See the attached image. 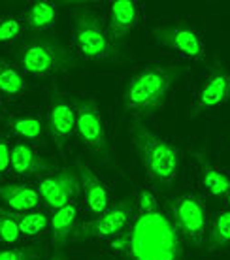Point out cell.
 <instances>
[{
  "label": "cell",
  "mask_w": 230,
  "mask_h": 260,
  "mask_svg": "<svg viewBox=\"0 0 230 260\" xmlns=\"http://www.w3.org/2000/svg\"><path fill=\"white\" fill-rule=\"evenodd\" d=\"M126 236L132 260H181L178 230L160 209L138 211Z\"/></svg>",
  "instance_id": "6da1fadb"
},
{
  "label": "cell",
  "mask_w": 230,
  "mask_h": 260,
  "mask_svg": "<svg viewBox=\"0 0 230 260\" xmlns=\"http://www.w3.org/2000/svg\"><path fill=\"white\" fill-rule=\"evenodd\" d=\"M183 76L179 66L149 64L136 72L123 92V106L132 115L144 117L160 110L168 100L172 87Z\"/></svg>",
  "instance_id": "7a4b0ae2"
},
{
  "label": "cell",
  "mask_w": 230,
  "mask_h": 260,
  "mask_svg": "<svg viewBox=\"0 0 230 260\" xmlns=\"http://www.w3.org/2000/svg\"><path fill=\"white\" fill-rule=\"evenodd\" d=\"M130 136L134 149L140 156V162L153 181L168 187L178 179L181 156L179 149L170 140L145 126L142 119H132Z\"/></svg>",
  "instance_id": "3957f363"
},
{
  "label": "cell",
  "mask_w": 230,
  "mask_h": 260,
  "mask_svg": "<svg viewBox=\"0 0 230 260\" xmlns=\"http://www.w3.org/2000/svg\"><path fill=\"white\" fill-rule=\"evenodd\" d=\"M74 46L83 60H115L117 46L108 34V26L98 12L81 8L74 13Z\"/></svg>",
  "instance_id": "277c9868"
},
{
  "label": "cell",
  "mask_w": 230,
  "mask_h": 260,
  "mask_svg": "<svg viewBox=\"0 0 230 260\" xmlns=\"http://www.w3.org/2000/svg\"><path fill=\"white\" fill-rule=\"evenodd\" d=\"M17 59L26 74L40 76V78L57 76L76 66L74 57L59 40L46 38V36L23 44L17 51Z\"/></svg>",
  "instance_id": "5b68a950"
},
{
  "label": "cell",
  "mask_w": 230,
  "mask_h": 260,
  "mask_svg": "<svg viewBox=\"0 0 230 260\" xmlns=\"http://www.w3.org/2000/svg\"><path fill=\"white\" fill-rule=\"evenodd\" d=\"M172 224L178 234L189 240L194 245H200L206 240L208 232V208L196 194H181L170 202Z\"/></svg>",
  "instance_id": "8992f818"
},
{
  "label": "cell",
  "mask_w": 230,
  "mask_h": 260,
  "mask_svg": "<svg viewBox=\"0 0 230 260\" xmlns=\"http://www.w3.org/2000/svg\"><path fill=\"white\" fill-rule=\"evenodd\" d=\"M76 130L85 147L98 155H108V138H106L102 111L94 98H76Z\"/></svg>",
  "instance_id": "52a82bcc"
},
{
  "label": "cell",
  "mask_w": 230,
  "mask_h": 260,
  "mask_svg": "<svg viewBox=\"0 0 230 260\" xmlns=\"http://www.w3.org/2000/svg\"><path fill=\"white\" fill-rule=\"evenodd\" d=\"M153 38L162 47L172 49L191 60H202L206 57V47L200 34L183 21L155 26Z\"/></svg>",
  "instance_id": "ba28073f"
},
{
  "label": "cell",
  "mask_w": 230,
  "mask_h": 260,
  "mask_svg": "<svg viewBox=\"0 0 230 260\" xmlns=\"http://www.w3.org/2000/svg\"><path fill=\"white\" fill-rule=\"evenodd\" d=\"M130 217H132V202L123 200L119 202V204H115V206H112L108 211H104L96 219L83 222L76 230L74 238L76 240H89V238L104 240V238H113V236L117 238L126 228V224L130 222Z\"/></svg>",
  "instance_id": "9c48e42d"
},
{
  "label": "cell",
  "mask_w": 230,
  "mask_h": 260,
  "mask_svg": "<svg viewBox=\"0 0 230 260\" xmlns=\"http://www.w3.org/2000/svg\"><path fill=\"white\" fill-rule=\"evenodd\" d=\"M224 104H230V72L223 62L215 60V64L211 66L206 76L204 83L198 89L191 117H196L204 111Z\"/></svg>",
  "instance_id": "30bf717a"
},
{
  "label": "cell",
  "mask_w": 230,
  "mask_h": 260,
  "mask_svg": "<svg viewBox=\"0 0 230 260\" xmlns=\"http://www.w3.org/2000/svg\"><path fill=\"white\" fill-rule=\"evenodd\" d=\"M81 190V181L76 170L66 168L55 176L44 177L38 185L40 198L46 202L51 209L64 208L79 194Z\"/></svg>",
  "instance_id": "8fae6325"
},
{
  "label": "cell",
  "mask_w": 230,
  "mask_h": 260,
  "mask_svg": "<svg viewBox=\"0 0 230 260\" xmlns=\"http://www.w3.org/2000/svg\"><path fill=\"white\" fill-rule=\"evenodd\" d=\"M47 128L55 145L62 151L76 130V108L62 94L53 92L47 111Z\"/></svg>",
  "instance_id": "7c38bea8"
},
{
  "label": "cell",
  "mask_w": 230,
  "mask_h": 260,
  "mask_svg": "<svg viewBox=\"0 0 230 260\" xmlns=\"http://www.w3.org/2000/svg\"><path fill=\"white\" fill-rule=\"evenodd\" d=\"M142 17V6L136 0H115L108 4V34L117 44L134 30Z\"/></svg>",
  "instance_id": "4fadbf2b"
},
{
  "label": "cell",
  "mask_w": 230,
  "mask_h": 260,
  "mask_svg": "<svg viewBox=\"0 0 230 260\" xmlns=\"http://www.w3.org/2000/svg\"><path fill=\"white\" fill-rule=\"evenodd\" d=\"M76 172L81 181V189L85 190L87 206L91 209V213L102 215L104 211H108L112 198H110V189L106 187V183L81 160L76 162Z\"/></svg>",
  "instance_id": "5bb4252c"
},
{
  "label": "cell",
  "mask_w": 230,
  "mask_h": 260,
  "mask_svg": "<svg viewBox=\"0 0 230 260\" xmlns=\"http://www.w3.org/2000/svg\"><path fill=\"white\" fill-rule=\"evenodd\" d=\"M10 168L19 177H34L46 174L51 170V164L44 156H40L36 151L26 143H15L12 147V162Z\"/></svg>",
  "instance_id": "9a60e30c"
},
{
  "label": "cell",
  "mask_w": 230,
  "mask_h": 260,
  "mask_svg": "<svg viewBox=\"0 0 230 260\" xmlns=\"http://www.w3.org/2000/svg\"><path fill=\"white\" fill-rule=\"evenodd\" d=\"M0 200L15 211L26 213V211H34V208L40 204V192L30 185L6 183V185H0Z\"/></svg>",
  "instance_id": "2e32d148"
},
{
  "label": "cell",
  "mask_w": 230,
  "mask_h": 260,
  "mask_svg": "<svg viewBox=\"0 0 230 260\" xmlns=\"http://www.w3.org/2000/svg\"><path fill=\"white\" fill-rule=\"evenodd\" d=\"M196 162L200 170V179L206 190L213 196H224L230 190V177L224 174L223 170H219L215 164H211L206 155L196 153Z\"/></svg>",
  "instance_id": "e0dca14e"
},
{
  "label": "cell",
  "mask_w": 230,
  "mask_h": 260,
  "mask_svg": "<svg viewBox=\"0 0 230 260\" xmlns=\"http://www.w3.org/2000/svg\"><path fill=\"white\" fill-rule=\"evenodd\" d=\"M59 12H57V4H53L49 0H34L28 4L25 12V25L30 30H47L57 23Z\"/></svg>",
  "instance_id": "ac0fdd59"
},
{
  "label": "cell",
  "mask_w": 230,
  "mask_h": 260,
  "mask_svg": "<svg viewBox=\"0 0 230 260\" xmlns=\"http://www.w3.org/2000/svg\"><path fill=\"white\" fill-rule=\"evenodd\" d=\"M76 219H78V206L74 202L64 208L55 209L51 217V240L57 249H60L68 241L76 226Z\"/></svg>",
  "instance_id": "d6986e66"
},
{
  "label": "cell",
  "mask_w": 230,
  "mask_h": 260,
  "mask_svg": "<svg viewBox=\"0 0 230 260\" xmlns=\"http://www.w3.org/2000/svg\"><path fill=\"white\" fill-rule=\"evenodd\" d=\"M26 89L25 78L15 66H12L8 60L0 59V92L6 96H19Z\"/></svg>",
  "instance_id": "ffe728a7"
},
{
  "label": "cell",
  "mask_w": 230,
  "mask_h": 260,
  "mask_svg": "<svg viewBox=\"0 0 230 260\" xmlns=\"http://www.w3.org/2000/svg\"><path fill=\"white\" fill-rule=\"evenodd\" d=\"M230 245V209H224L215 217V221L208 234V249L217 251L221 247Z\"/></svg>",
  "instance_id": "44dd1931"
},
{
  "label": "cell",
  "mask_w": 230,
  "mask_h": 260,
  "mask_svg": "<svg viewBox=\"0 0 230 260\" xmlns=\"http://www.w3.org/2000/svg\"><path fill=\"white\" fill-rule=\"evenodd\" d=\"M8 126L15 136L23 138V140H40L42 130H44L42 121L34 115H17L8 123Z\"/></svg>",
  "instance_id": "7402d4cb"
},
{
  "label": "cell",
  "mask_w": 230,
  "mask_h": 260,
  "mask_svg": "<svg viewBox=\"0 0 230 260\" xmlns=\"http://www.w3.org/2000/svg\"><path fill=\"white\" fill-rule=\"evenodd\" d=\"M17 219H19V232L25 238H34L46 232L49 224V217L44 211H26L23 215H17Z\"/></svg>",
  "instance_id": "603a6c76"
},
{
  "label": "cell",
  "mask_w": 230,
  "mask_h": 260,
  "mask_svg": "<svg viewBox=\"0 0 230 260\" xmlns=\"http://www.w3.org/2000/svg\"><path fill=\"white\" fill-rule=\"evenodd\" d=\"M19 238H21V232H19V219H17V215L0 209V241L10 245V243H17Z\"/></svg>",
  "instance_id": "cb8c5ba5"
},
{
  "label": "cell",
  "mask_w": 230,
  "mask_h": 260,
  "mask_svg": "<svg viewBox=\"0 0 230 260\" xmlns=\"http://www.w3.org/2000/svg\"><path fill=\"white\" fill-rule=\"evenodd\" d=\"M23 36V23L15 15L0 17V44H10Z\"/></svg>",
  "instance_id": "d4e9b609"
},
{
  "label": "cell",
  "mask_w": 230,
  "mask_h": 260,
  "mask_svg": "<svg viewBox=\"0 0 230 260\" xmlns=\"http://www.w3.org/2000/svg\"><path fill=\"white\" fill-rule=\"evenodd\" d=\"M38 253L34 247L21 249H0V260H36Z\"/></svg>",
  "instance_id": "484cf974"
},
{
  "label": "cell",
  "mask_w": 230,
  "mask_h": 260,
  "mask_svg": "<svg viewBox=\"0 0 230 260\" xmlns=\"http://www.w3.org/2000/svg\"><path fill=\"white\" fill-rule=\"evenodd\" d=\"M138 206H140V211H153V209H158L157 196L153 194L151 190H147V189L140 190Z\"/></svg>",
  "instance_id": "4316f807"
},
{
  "label": "cell",
  "mask_w": 230,
  "mask_h": 260,
  "mask_svg": "<svg viewBox=\"0 0 230 260\" xmlns=\"http://www.w3.org/2000/svg\"><path fill=\"white\" fill-rule=\"evenodd\" d=\"M12 162V149L4 140H0V176L6 174Z\"/></svg>",
  "instance_id": "83f0119b"
},
{
  "label": "cell",
  "mask_w": 230,
  "mask_h": 260,
  "mask_svg": "<svg viewBox=\"0 0 230 260\" xmlns=\"http://www.w3.org/2000/svg\"><path fill=\"white\" fill-rule=\"evenodd\" d=\"M226 204H228V209H230V190H228V196H226Z\"/></svg>",
  "instance_id": "f1b7e54d"
},
{
  "label": "cell",
  "mask_w": 230,
  "mask_h": 260,
  "mask_svg": "<svg viewBox=\"0 0 230 260\" xmlns=\"http://www.w3.org/2000/svg\"><path fill=\"white\" fill-rule=\"evenodd\" d=\"M51 260H64L62 256H55V258H51Z\"/></svg>",
  "instance_id": "f546056e"
},
{
  "label": "cell",
  "mask_w": 230,
  "mask_h": 260,
  "mask_svg": "<svg viewBox=\"0 0 230 260\" xmlns=\"http://www.w3.org/2000/svg\"><path fill=\"white\" fill-rule=\"evenodd\" d=\"M0 108H2V102H0Z\"/></svg>",
  "instance_id": "4dcf8cb0"
}]
</instances>
